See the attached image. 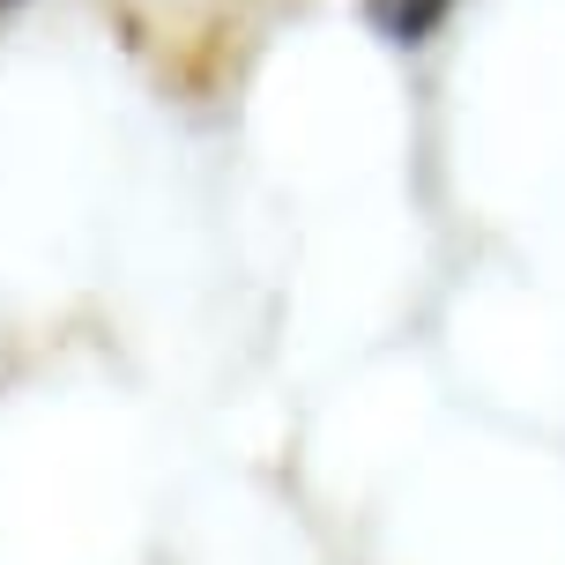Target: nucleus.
I'll list each match as a JSON object with an SVG mask.
<instances>
[{
	"instance_id": "obj_1",
	"label": "nucleus",
	"mask_w": 565,
	"mask_h": 565,
	"mask_svg": "<svg viewBox=\"0 0 565 565\" xmlns=\"http://www.w3.org/2000/svg\"><path fill=\"white\" fill-rule=\"evenodd\" d=\"M439 15H447V0H372V23L387 30L395 45H417Z\"/></svg>"
},
{
	"instance_id": "obj_2",
	"label": "nucleus",
	"mask_w": 565,
	"mask_h": 565,
	"mask_svg": "<svg viewBox=\"0 0 565 565\" xmlns=\"http://www.w3.org/2000/svg\"><path fill=\"white\" fill-rule=\"evenodd\" d=\"M0 8H15V0H0Z\"/></svg>"
}]
</instances>
